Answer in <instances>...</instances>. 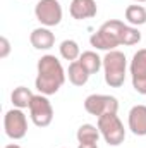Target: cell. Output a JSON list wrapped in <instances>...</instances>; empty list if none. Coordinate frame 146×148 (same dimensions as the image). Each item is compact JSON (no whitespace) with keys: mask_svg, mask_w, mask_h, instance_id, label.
Listing matches in <instances>:
<instances>
[{"mask_svg":"<svg viewBox=\"0 0 146 148\" xmlns=\"http://www.w3.org/2000/svg\"><path fill=\"white\" fill-rule=\"evenodd\" d=\"M59 50H60V55H62V59H65V60H71V62L77 60V59L81 57V48H79L77 41H74V40H64V41L60 43Z\"/></svg>","mask_w":146,"mask_h":148,"instance_id":"18","label":"cell"},{"mask_svg":"<svg viewBox=\"0 0 146 148\" xmlns=\"http://www.w3.org/2000/svg\"><path fill=\"white\" fill-rule=\"evenodd\" d=\"M69 12L76 21H83V19H91L96 16L98 7L95 0H72Z\"/></svg>","mask_w":146,"mask_h":148,"instance_id":"10","label":"cell"},{"mask_svg":"<svg viewBox=\"0 0 146 148\" xmlns=\"http://www.w3.org/2000/svg\"><path fill=\"white\" fill-rule=\"evenodd\" d=\"M29 41L36 50H50L55 45V35L48 28L41 26V28H36V29L31 31Z\"/></svg>","mask_w":146,"mask_h":148,"instance_id":"12","label":"cell"},{"mask_svg":"<svg viewBox=\"0 0 146 148\" xmlns=\"http://www.w3.org/2000/svg\"><path fill=\"white\" fill-rule=\"evenodd\" d=\"M77 60L83 64V67H84L89 74H96L102 67H103V59H100V55H98L96 52H93V50L83 52Z\"/></svg>","mask_w":146,"mask_h":148,"instance_id":"14","label":"cell"},{"mask_svg":"<svg viewBox=\"0 0 146 148\" xmlns=\"http://www.w3.org/2000/svg\"><path fill=\"white\" fill-rule=\"evenodd\" d=\"M126 71H127V59L119 50H110L103 57V73H105V83L110 88H120L126 81Z\"/></svg>","mask_w":146,"mask_h":148,"instance_id":"3","label":"cell"},{"mask_svg":"<svg viewBox=\"0 0 146 148\" xmlns=\"http://www.w3.org/2000/svg\"><path fill=\"white\" fill-rule=\"evenodd\" d=\"M84 110L95 117H102L105 114H117L119 102L115 97L110 95H89L84 100Z\"/></svg>","mask_w":146,"mask_h":148,"instance_id":"8","label":"cell"},{"mask_svg":"<svg viewBox=\"0 0 146 148\" xmlns=\"http://www.w3.org/2000/svg\"><path fill=\"white\" fill-rule=\"evenodd\" d=\"M126 24L119 19H110L107 23L102 24V28L93 33L89 38L91 47H95L96 50H115L119 45H122V33H124Z\"/></svg>","mask_w":146,"mask_h":148,"instance_id":"2","label":"cell"},{"mask_svg":"<svg viewBox=\"0 0 146 148\" xmlns=\"http://www.w3.org/2000/svg\"><path fill=\"white\" fill-rule=\"evenodd\" d=\"M134 2H146V0H134Z\"/></svg>","mask_w":146,"mask_h":148,"instance_id":"23","label":"cell"},{"mask_svg":"<svg viewBox=\"0 0 146 148\" xmlns=\"http://www.w3.org/2000/svg\"><path fill=\"white\" fill-rule=\"evenodd\" d=\"M126 21L131 26H143L146 24V9L143 5H129L126 9Z\"/></svg>","mask_w":146,"mask_h":148,"instance_id":"16","label":"cell"},{"mask_svg":"<svg viewBox=\"0 0 146 148\" xmlns=\"http://www.w3.org/2000/svg\"><path fill=\"white\" fill-rule=\"evenodd\" d=\"M67 73L64 71L60 60L55 55H43L38 60V76L35 81V86L41 95H55L65 83Z\"/></svg>","mask_w":146,"mask_h":148,"instance_id":"1","label":"cell"},{"mask_svg":"<svg viewBox=\"0 0 146 148\" xmlns=\"http://www.w3.org/2000/svg\"><path fill=\"white\" fill-rule=\"evenodd\" d=\"M129 69L132 77V88L139 95H146V48L138 50L132 55Z\"/></svg>","mask_w":146,"mask_h":148,"instance_id":"9","label":"cell"},{"mask_svg":"<svg viewBox=\"0 0 146 148\" xmlns=\"http://www.w3.org/2000/svg\"><path fill=\"white\" fill-rule=\"evenodd\" d=\"M10 53V43L5 36L0 38V59H7Z\"/></svg>","mask_w":146,"mask_h":148,"instance_id":"20","label":"cell"},{"mask_svg":"<svg viewBox=\"0 0 146 148\" xmlns=\"http://www.w3.org/2000/svg\"><path fill=\"white\" fill-rule=\"evenodd\" d=\"M77 148H98V143H79Z\"/></svg>","mask_w":146,"mask_h":148,"instance_id":"21","label":"cell"},{"mask_svg":"<svg viewBox=\"0 0 146 148\" xmlns=\"http://www.w3.org/2000/svg\"><path fill=\"white\" fill-rule=\"evenodd\" d=\"M3 129L10 140H23L28 133V119L23 109H10L3 115Z\"/></svg>","mask_w":146,"mask_h":148,"instance_id":"6","label":"cell"},{"mask_svg":"<svg viewBox=\"0 0 146 148\" xmlns=\"http://www.w3.org/2000/svg\"><path fill=\"white\" fill-rule=\"evenodd\" d=\"M139 41H141V33H139V29H138L136 26H127V24H126L124 33H122V45L131 47V45H136V43H139Z\"/></svg>","mask_w":146,"mask_h":148,"instance_id":"19","label":"cell"},{"mask_svg":"<svg viewBox=\"0 0 146 148\" xmlns=\"http://www.w3.org/2000/svg\"><path fill=\"white\" fill-rule=\"evenodd\" d=\"M89 76L91 74L88 73L84 67H83V64L79 62V60H74L69 64V69H67V77H69V81L72 83L74 86H84L86 83H88V79H89Z\"/></svg>","mask_w":146,"mask_h":148,"instance_id":"13","label":"cell"},{"mask_svg":"<svg viewBox=\"0 0 146 148\" xmlns=\"http://www.w3.org/2000/svg\"><path fill=\"white\" fill-rule=\"evenodd\" d=\"M129 129L136 136H146V105H134L129 110Z\"/></svg>","mask_w":146,"mask_h":148,"instance_id":"11","label":"cell"},{"mask_svg":"<svg viewBox=\"0 0 146 148\" xmlns=\"http://www.w3.org/2000/svg\"><path fill=\"white\" fill-rule=\"evenodd\" d=\"M76 136H77L79 143H98L100 129H98V126H93V124H83L77 129Z\"/></svg>","mask_w":146,"mask_h":148,"instance_id":"17","label":"cell"},{"mask_svg":"<svg viewBox=\"0 0 146 148\" xmlns=\"http://www.w3.org/2000/svg\"><path fill=\"white\" fill-rule=\"evenodd\" d=\"M3 148H21V147L16 145V143H10V145H7V147H3Z\"/></svg>","mask_w":146,"mask_h":148,"instance_id":"22","label":"cell"},{"mask_svg":"<svg viewBox=\"0 0 146 148\" xmlns=\"http://www.w3.org/2000/svg\"><path fill=\"white\" fill-rule=\"evenodd\" d=\"M35 16L45 28L57 26L62 21V5L59 0H40L35 7Z\"/></svg>","mask_w":146,"mask_h":148,"instance_id":"7","label":"cell"},{"mask_svg":"<svg viewBox=\"0 0 146 148\" xmlns=\"http://www.w3.org/2000/svg\"><path fill=\"white\" fill-rule=\"evenodd\" d=\"M98 129L110 147H119L126 140V129L117 114H105L98 117Z\"/></svg>","mask_w":146,"mask_h":148,"instance_id":"4","label":"cell"},{"mask_svg":"<svg viewBox=\"0 0 146 148\" xmlns=\"http://www.w3.org/2000/svg\"><path fill=\"white\" fill-rule=\"evenodd\" d=\"M29 117L38 127H46L53 121V107L46 95H35L29 105Z\"/></svg>","mask_w":146,"mask_h":148,"instance_id":"5","label":"cell"},{"mask_svg":"<svg viewBox=\"0 0 146 148\" xmlns=\"http://www.w3.org/2000/svg\"><path fill=\"white\" fill-rule=\"evenodd\" d=\"M33 97H35V95L31 93L29 88H26V86H17V88L12 91L10 100H12V105H14L16 109H29Z\"/></svg>","mask_w":146,"mask_h":148,"instance_id":"15","label":"cell"}]
</instances>
